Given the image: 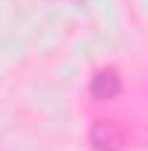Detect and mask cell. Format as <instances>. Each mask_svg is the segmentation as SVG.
I'll return each mask as SVG.
<instances>
[{"label":"cell","mask_w":148,"mask_h":151,"mask_svg":"<svg viewBox=\"0 0 148 151\" xmlns=\"http://www.w3.org/2000/svg\"><path fill=\"white\" fill-rule=\"evenodd\" d=\"M90 145L96 151H119L125 145V134L116 119H96L90 128Z\"/></svg>","instance_id":"6da1fadb"},{"label":"cell","mask_w":148,"mask_h":151,"mask_svg":"<svg viewBox=\"0 0 148 151\" xmlns=\"http://www.w3.org/2000/svg\"><path fill=\"white\" fill-rule=\"evenodd\" d=\"M119 87H122V81H119L116 70H99L90 81V96L96 102H108L119 93Z\"/></svg>","instance_id":"7a4b0ae2"}]
</instances>
